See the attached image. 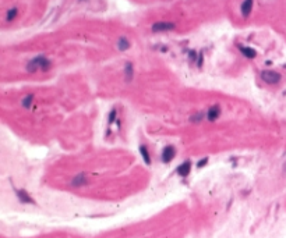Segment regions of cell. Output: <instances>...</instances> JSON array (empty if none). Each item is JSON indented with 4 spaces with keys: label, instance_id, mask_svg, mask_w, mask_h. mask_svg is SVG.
<instances>
[{
    "label": "cell",
    "instance_id": "4",
    "mask_svg": "<svg viewBox=\"0 0 286 238\" xmlns=\"http://www.w3.org/2000/svg\"><path fill=\"white\" fill-rule=\"evenodd\" d=\"M220 114H222V109H220V106L219 105H214V106H211V107L207 110V120L210 121V123H215V121L220 117Z\"/></svg>",
    "mask_w": 286,
    "mask_h": 238
},
{
    "label": "cell",
    "instance_id": "5",
    "mask_svg": "<svg viewBox=\"0 0 286 238\" xmlns=\"http://www.w3.org/2000/svg\"><path fill=\"white\" fill-rule=\"evenodd\" d=\"M87 184H88V177L84 173H80L71 178V187H74V188H81V187H85Z\"/></svg>",
    "mask_w": 286,
    "mask_h": 238
},
{
    "label": "cell",
    "instance_id": "3",
    "mask_svg": "<svg viewBox=\"0 0 286 238\" xmlns=\"http://www.w3.org/2000/svg\"><path fill=\"white\" fill-rule=\"evenodd\" d=\"M175 28H176L175 22L160 21V22H155L152 25V32H168V31H173Z\"/></svg>",
    "mask_w": 286,
    "mask_h": 238
},
{
    "label": "cell",
    "instance_id": "6",
    "mask_svg": "<svg viewBox=\"0 0 286 238\" xmlns=\"http://www.w3.org/2000/svg\"><path fill=\"white\" fill-rule=\"evenodd\" d=\"M175 156H176V148L173 145H168L162 152V162L163 163L172 162L175 159Z\"/></svg>",
    "mask_w": 286,
    "mask_h": 238
},
{
    "label": "cell",
    "instance_id": "7",
    "mask_svg": "<svg viewBox=\"0 0 286 238\" xmlns=\"http://www.w3.org/2000/svg\"><path fill=\"white\" fill-rule=\"evenodd\" d=\"M253 4H254V0H244L242 3V7H240V11H242V16L243 17H249L251 14V10H253Z\"/></svg>",
    "mask_w": 286,
    "mask_h": 238
},
{
    "label": "cell",
    "instance_id": "20",
    "mask_svg": "<svg viewBox=\"0 0 286 238\" xmlns=\"http://www.w3.org/2000/svg\"><path fill=\"white\" fill-rule=\"evenodd\" d=\"M285 167H286V166H285Z\"/></svg>",
    "mask_w": 286,
    "mask_h": 238
},
{
    "label": "cell",
    "instance_id": "12",
    "mask_svg": "<svg viewBox=\"0 0 286 238\" xmlns=\"http://www.w3.org/2000/svg\"><path fill=\"white\" fill-rule=\"evenodd\" d=\"M140 153H141V156H142V159H144V162L147 163L148 166H151L152 160H151V156H150V150H148V148L145 146V145H141V146H140Z\"/></svg>",
    "mask_w": 286,
    "mask_h": 238
},
{
    "label": "cell",
    "instance_id": "17",
    "mask_svg": "<svg viewBox=\"0 0 286 238\" xmlns=\"http://www.w3.org/2000/svg\"><path fill=\"white\" fill-rule=\"evenodd\" d=\"M116 114H117V112H116V109L110 110V114H109V124H112L113 121H115V118H116Z\"/></svg>",
    "mask_w": 286,
    "mask_h": 238
},
{
    "label": "cell",
    "instance_id": "19",
    "mask_svg": "<svg viewBox=\"0 0 286 238\" xmlns=\"http://www.w3.org/2000/svg\"><path fill=\"white\" fill-rule=\"evenodd\" d=\"M197 60H198L197 65H198V67H201V65H202V53H200V55H198V59H197Z\"/></svg>",
    "mask_w": 286,
    "mask_h": 238
},
{
    "label": "cell",
    "instance_id": "1",
    "mask_svg": "<svg viewBox=\"0 0 286 238\" xmlns=\"http://www.w3.org/2000/svg\"><path fill=\"white\" fill-rule=\"evenodd\" d=\"M50 67H52L50 60H47L45 56H37L35 59H32V60L28 61V64H27V71H28V73H37L38 70L47 71V70H50Z\"/></svg>",
    "mask_w": 286,
    "mask_h": 238
},
{
    "label": "cell",
    "instance_id": "15",
    "mask_svg": "<svg viewBox=\"0 0 286 238\" xmlns=\"http://www.w3.org/2000/svg\"><path fill=\"white\" fill-rule=\"evenodd\" d=\"M117 49L121 50V52H124V50L130 49V42H129V39H127L126 36L119 38V40H117Z\"/></svg>",
    "mask_w": 286,
    "mask_h": 238
},
{
    "label": "cell",
    "instance_id": "10",
    "mask_svg": "<svg viewBox=\"0 0 286 238\" xmlns=\"http://www.w3.org/2000/svg\"><path fill=\"white\" fill-rule=\"evenodd\" d=\"M134 78V67L131 63H126L124 65V79L126 82H131Z\"/></svg>",
    "mask_w": 286,
    "mask_h": 238
},
{
    "label": "cell",
    "instance_id": "14",
    "mask_svg": "<svg viewBox=\"0 0 286 238\" xmlns=\"http://www.w3.org/2000/svg\"><path fill=\"white\" fill-rule=\"evenodd\" d=\"M32 105H34V95H27L25 98H22V100H21V106L24 109H27V110H29L32 107Z\"/></svg>",
    "mask_w": 286,
    "mask_h": 238
},
{
    "label": "cell",
    "instance_id": "16",
    "mask_svg": "<svg viewBox=\"0 0 286 238\" xmlns=\"http://www.w3.org/2000/svg\"><path fill=\"white\" fill-rule=\"evenodd\" d=\"M17 14H18V10H17L16 7L10 8V10L7 11V16H6V21H7V22L13 21V20H14V18H16V17H17Z\"/></svg>",
    "mask_w": 286,
    "mask_h": 238
},
{
    "label": "cell",
    "instance_id": "11",
    "mask_svg": "<svg viewBox=\"0 0 286 238\" xmlns=\"http://www.w3.org/2000/svg\"><path fill=\"white\" fill-rule=\"evenodd\" d=\"M239 50L242 52L243 56H246L247 59H254L255 56H257V52H255L253 47H249V46H242V45H239Z\"/></svg>",
    "mask_w": 286,
    "mask_h": 238
},
{
    "label": "cell",
    "instance_id": "18",
    "mask_svg": "<svg viewBox=\"0 0 286 238\" xmlns=\"http://www.w3.org/2000/svg\"><path fill=\"white\" fill-rule=\"evenodd\" d=\"M207 162H208V157H205V159L204 160H202V162H198V167H202V166H205V164H207Z\"/></svg>",
    "mask_w": 286,
    "mask_h": 238
},
{
    "label": "cell",
    "instance_id": "13",
    "mask_svg": "<svg viewBox=\"0 0 286 238\" xmlns=\"http://www.w3.org/2000/svg\"><path fill=\"white\" fill-rule=\"evenodd\" d=\"M204 118H207V112H197L195 114H193L191 117H190V123L198 124V123H201Z\"/></svg>",
    "mask_w": 286,
    "mask_h": 238
},
{
    "label": "cell",
    "instance_id": "8",
    "mask_svg": "<svg viewBox=\"0 0 286 238\" xmlns=\"http://www.w3.org/2000/svg\"><path fill=\"white\" fill-rule=\"evenodd\" d=\"M16 194L18 196L20 202H22V203H35L34 199L31 198V195H29L25 189H16Z\"/></svg>",
    "mask_w": 286,
    "mask_h": 238
},
{
    "label": "cell",
    "instance_id": "9",
    "mask_svg": "<svg viewBox=\"0 0 286 238\" xmlns=\"http://www.w3.org/2000/svg\"><path fill=\"white\" fill-rule=\"evenodd\" d=\"M190 170H191V163L184 162L177 167V174L180 175V177H187V175L190 174Z\"/></svg>",
    "mask_w": 286,
    "mask_h": 238
},
{
    "label": "cell",
    "instance_id": "2",
    "mask_svg": "<svg viewBox=\"0 0 286 238\" xmlns=\"http://www.w3.org/2000/svg\"><path fill=\"white\" fill-rule=\"evenodd\" d=\"M281 78H282L281 74L276 73V71H272V70H264L263 73H261V79L269 85L278 84V82L281 81Z\"/></svg>",
    "mask_w": 286,
    "mask_h": 238
}]
</instances>
